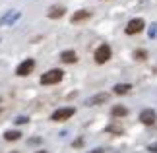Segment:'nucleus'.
<instances>
[{
	"mask_svg": "<svg viewBox=\"0 0 157 153\" xmlns=\"http://www.w3.org/2000/svg\"><path fill=\"white\" fill-rule=\"evenodd\" d=\"M62 76H64V72H62V70L52 68V70L45 72V74L41 76V83H43V85H52V83H58L60 79H62Z\"/></svg>",
	"mask_w": 157,
	"mask_h": 153,
	"instance_id": "1",
	"label": "nucleus"
},
{
	"mask_svg": "<svg viewBox=\"0 0 157 153\" xmlns=\"http://www.w3.org/2000/svg\"><path fill=\"white\" fill-rule=\"evenodd\" d=\"M111 54H113V51H111V47H109V45H99L97 48H95L93 58H95V62H97V64H105L107 60L111 58Z\"/></svg>",
	"mask_w": 157,
	"mask_h": 153,
	"instance_id": "2",
	"label": "nucleus"
},
{
	"mask_svg": "<svg viewBox=\"0 0 157 153\" xmlns=\"http://www.w3.org/2000/svg\"><path fill=\"white\" fill-rule=\"evenodd\" d=\"M20 17H21V12L20 10H8L2 17H0V27H2V25H14Z\"/></svg>",
	"mask_w": 157,
	"mask_h": 153,
	"instance_id": "3",
	"label": "nucleus"
},
{
	"mask_svg": "<svg viewBox=\"0 0 157 153\" xmlns=\"http://www.w3.org/2000/svg\"><path fill=\"white\" fill-rule=\"evenodd\" d=\"M72 114H74V109H72V107H64V109H58V111H54L51 118H52L54 122H62V120H68Z\"/></svg>",
	"mask_w": 157,
	"mask_h": 153,
	"instance_id": "4",
	"label": "nucleus"
},
{
	"mask_svg": "<svg viewBox=\"0 0 157 153\" xmlns=\"http://www.w3.org/2000/svg\"><path fill=\"white\" fill-rule=\"evenodd\" d=\"M33 68H35V60L33 58H27V60H23V62L16 68V74L17 76H27V74H31Z\"/></svg>",
	"mask_w": 157,
	"mask_h": 153,
	"instance_id": "5",
	"label": "nucleus"
},
{
	"mask_svg": "<svg viewBox=\"0 0 157 153\" xmlns=\"http://www.w3.org/2000/svg\"><path fill=\"white\" fill-rule=\"evenodd\" d=\"M144 25H146V23H144V20H142V17H136V20H130V21H128V25H126V33H128V35L140 33L142 29H144Z\"/></svg>",
	"mask_w": 157,
	"mask_h": 153,
	"instance_id": "6",
	"label": "nucleus"
},
{
	"mask_svg": "<svg viewBox=\"0 0 157 153\" xmlns=\"http://www.w3.org/2000/svg\"><path fill=\"white\" fill-rule=\"evenodd\" d=\"M140 120H142L146 126H151L153 122L157 120V113L153 111V109H144V111L140 113Z\"/></svg>",
	"mask_w": 157,
	"mask_h": 153,
	"instance_id": "7",
	"label": "nucleus"
},
{
	"mask_svg": "<svg viewBox=\"0 0 157 153\" xmlns=\"http://www.w3.org/2000/svg\"><path fill=\"white\" fill-rule=\"evenodd\" d=\"M109 101V93H97L93 97H89L87 99V107H95V105H105Z\"/></svg>",
	"mask_w": 157,
	"mask_h": 153,
	"instance_id": "8",
	"label": "nucleus"
},
{
	"mask_svg": "<svg viewBox=\"0 0 157 153\" xmlns=\"http://www.w3.org/2000/svg\"><path fill=\"white\" fill-rule=\"evenodd\" d=\"M64 6H51L49 10H47V16L51 17V20H56V17H62L64 16Z\"/></svg>",
	"mask_w": 157,
	"mask_h": 153,
	"instance_id": "9",
	"label": "nucleus"
},
{
	"mask_svg": "<svg viewBox=\"0 0 157 153\" xmlns=\"http://www.w3.org/2000/svg\"><path fill=\"white\" fill-rule=\"evenodd\" d=\"M89 16H91V12H89V10H80V12H76V14L72 16V23L86 21V20H89Z\"/></svg>",
	"mask_w": 157,
	"mask_h": 153,
	"instance_id": "10",
	"label": "nucleus"
},
{
	"mask_svg": "<svg viewBox=\"0 0 157 153\" xmlns=\"http://www.w3.org/2000/svg\"><path fill=\"white\" fill-rule=\"evenodd\" d=\"M60 58H62V62H66V64H74L78 60V54L74 51H62L60 52Z\"/></svg>",
	"mask_w": 157,
	"mask_h": 153,
	"instance_id": "11",
	"label": "nucleus"
},
{
	"mask_svg": "<svg viewBox=\"0 0 157 153\" xmlns=\"http://www.w3.org/2000/svg\"><path fill=\"white\" fill-rule=\"evenodd\" d=\"M130 89H132L130 83H117V85L113 87V91H114L117 95H124V93H128Z\"/></svg>",
	"mask_w": 157,
	"mask_h": 153,
	"instance_id": "12",
	"label": "nucleus"
},
{
	"mask_svg": "<svg viewBox=\"0 0 157 153\" xmlns=\"http://www.w3.org/2000/svg\"><path fill=\"white\" fill-rule=\"evenodd\" d=\"M20 138H21V134L17 130H8L4 134V140H8V142H16V140H20Z\"/></svg>",
	"mask_w": 157,
	"mask_h": 153,
	"instance_id": "13",
	"label": "nucleus"
},
{
	"mask_svg": "<svg viewBox=\"0 0 157 153\" xmlns=\"http://www.w3.org/2000/svg\"><path fill=\"white\" fill-rule=\"evenodd\" d=\"M113 116H124L126 113H128V111H126V107H120V105H117V107H113Z\"/></svg>",
	"mask_w": 157,
	"mask_h": 153,
	"instance_id": "14",
	"label": "nucleus"
},
{
	"mask_svg": "<svg viewBox=\"0 0 157 153\" xmlns=\"http://www.w3.org/2000/svg\"><path fill=\"white\" fill-rule=\"evenodd\" d=\"M151 37H157V23H153L151 29H149V39H151Z\"/></svg>",
	"mask_w": 157,
	"mask_h": 153,
	"instance_id": "15",
	"label": "nucleus"
},
{
	"mask_svg": "<svg viewBox=\"0 0 157 153\" xmlns=\"http://www.w3.org/2000/svg\"><path fill=\"white\" fill-rule=\"evenodd\" d=\"M29 118H25V116H17L16 118V124H27Z\"/></svg>",
	"mask_w": 157,
	"mask_h": 153,
	"instance_id": "16",
	"label": "nucleus"
},
{
	"mask_svg": "<svg viewBox=\"0 0 157 153\" xmlns=\"http://www.w3.org/2000/svg\"><path fill=\"white\" fill-rule=\"evenodd\" d=\"M149 151H151V153H157V143H151V145H149V147H147Z\"/></svg>",
	"mask_w": 157,
	"mask_h": 153,
	"instance_id": "17",
	"label": "nucleus"
},
{
	"mask_svg": "<svg viewBox=\"0 0 157 153\" xmlns=\"http://www.w3.org/2000/svg\"><path fill=\"white\" fill-rule=\"evenodd\" d=\"M134 56H140V58H144V56H146V52H144V51H138V52H134Z\"/></svg>",
	"mask_w": 157,
	"mask_h": 153,
	"instance_id": "18",
	"label": "nucleus"
},
{
	"mask_svg": "<svg viewBox=\"0 0 157 153\" xmlns=\"http://www.w3.org/2000/svg\"><path fill=\"white\" fill-rule=\"evenodd\" d=\"M89 153H105V149H101V147H97V149H93V151H89Z\"/></svg>",
	"mask_w": 157,
	"mask_h": 153,
	"instance_id": "19",
	"label": "nucleus"
},
{
	"mask_svg": "<svg viewBox=\"0 0 157 153\" xmlns=\"http://www.w3.org/2000/svg\"><path fill=\"white\" fill-rule=\"evenodd\" d=\"M35 153H47V151H35Z\"/></svg>",
	"mask_w": 157,
	"mask_h": 153,
	"instance_id": "20",
	"label": "nucleus"
},
{
	"mask_svg": "<svg viewBox=\"0 0 157 153\" xmlns=\"http://www.w3.org/2000/svg\"><path fill=\"white\" fill-rule=\"evenodd\" d=\"M0 113H2V105H0Z\"/></svg>",
	"mask_w": 157,
	"mask_h": 153,
	"instance_id": "21",
	"label": "nucleus"
}]
</instances>
